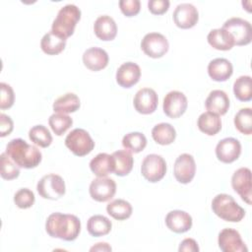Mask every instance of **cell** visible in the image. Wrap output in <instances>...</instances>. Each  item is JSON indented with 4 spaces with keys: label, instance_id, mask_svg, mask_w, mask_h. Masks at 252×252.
<instances>
[{
    "label": "cell",
    "instance_id": "1",
    "mask_svg": "<svg viewBox=\"0 0 252 252\" xmlns=\"http://www.w3.org/2000/svg\"><path fill=\"white\" fill-rule=\"evenodd\" d=\"M45 230L53 238L73 241L79 236L81 221L75 215L57 212L49 215L46 219Z\"/></svg>",
    "mask_w": 252,
    "mask_h": 252
},
{
    "label": "cell",
    "instance_id": "2",
    "mask_svg": "<svg viewBox=\"0 0 252 252\" xmlns=\"http://www.w3.org/2000/svg\"><path fill=\"white\" fill-rule=\"evenodd\" d=\"M5 153L20 167L28 169L36 167L42 158L38 148L28 144L21 138L11 140L6 146Z\"/></svg>",
    "mask_w": 252,
    "mask_h": 252
},
{
    "label": "cell",
    "instance_id": "3",
    "mask_svg": "<svg viewBox=\"0 0 252 252\" xmlns=\"http://www.w3.org/2000/svg\"><path fill=\"white\" fill-rule=\"evenodd\" d=\"M81 19V10L74 4L63 6L54 19L51 32L57 36L67 39L74 33L75 27Z\"/></svg>",
    "mask_w": 252,
    "mask_h": 252
},
{
    "label": "cell",
    "instance_id": "4",
    "mask_svg": "<svg viewBox=\"0 0 252 252\" xmlns=\"http://www.w3.org/2000/svg\"><path fill=\"white\" fill-rule=\"evenodd\" d=\"M212 210L219 218L230 222H238L245 216L244 209L236 203L232 196L224 193L214 197Z\"/></svg>",
    "mask_w": 252,
    "mask_h": 252
},
{
    "label": "cell",
    "instance_id": "5",
    "mask_svg": "<svg viewBox=\"0 0 252 252\" xmlns=\"http://www.w3.org/2000/svg\"><path fill=\"white\" fill-rule=\"evenodd\" d=\"M65 146L75 156L84 157L94 150V142L85 129L76 128L66 136Z\"/></svg>",
    "mask_w": 252,
    "mask_h": 252
},
{
    "label": "cell",
    "instance_id": "6",
    "mask_svg": "<svg viewBox=\"0 0 252 252\" xmlns=\"http://www.w3.org/2000/svg\"><path fill=\"white\" fill-rule=\"evenodd\" d=\"M36 190L40 197L48 200H57L61 198L66 191L64 179L54 173L42 176L36 185Z\"/></svg>",
    "mask_w": 252,
    "mask_h": 252
},
{
    "label": "cell",
    "instance_id": "7",
    "mask_svg": "<svg viewBox=\"0 0 252 252\" xmlns=\"http://www.w3.org/2000/svg\"><path fill=\"white\" fill-rule=\"evenodd\" d=\"M222 29L231 34L236 45H247L251 42L252 28L250 23L244 19L238 17L230 18L224 22Z\"/></svg>",
    "mask_w": 252,
    "mask_h": 252
},
{
    "label": "cell",
    "instance_id": "8",
    "mask_svg": "<svg viewBox=\"0 0 252 252\" xmlns=\"http://www.w3.org/2000/svg\"><path fill=\"white\" fill-rule=\"evenodd\" d=\"M141 173L145 179L155 183L163 178L166 173V162L163 158L157 154L146 156L142 161Z\"/></svg>",
    "mask_w": 252,
    "mask_h": 252
},
{
    "label": "cell",
    "instance_id": "9",
    "mask_svg": "<svg viewBox=\"0 0 252 252\" xmlns=\"http://www.w3.org/2000/svg\"><path fill=\"white\" fill-rule=\"evenodd\" d=\"M168 47L169 44L166 37L159 32H149L141 41L142 50L152 58L163 56L168 51Z\"/></svg>",
    "mask_w": 252,
    "mask_h": 252
},
{
    "label": "cell",
    "instance_id": "10",
    "mask_svg": "<svg viewBox=\"0 0 252 252\" xmlns=\"http://www.w3.org/2000/svg\"><path fill=\"white\" fill-rule=\"evenodd\" d=\"M196 172V163L194 158L189 154H181L177 157L173 166V174L175 179L187 184L192 181Z\"/></svg>",
    "mask_w": 252,
    "mask_h": 252
},
{
    "label": "cell",
    "instance_id": "11",
    "mask_svg": "<svg viewBox=\"0 0 252 252\" xmlns=\"http://www.w3.org/2000/svg\"><path fill=\"white\" fill-rule=\"evenodd\" d=\"M231 186L244 202L251 205V170L248 167H240L234 171Z\"/></svg>",
    "mask_w": 252,
    "mask_h": 252
},
{
    "label": "cell",
    "instance_id": "12",
    "mask_svg": "<svg viewBox=\"0 0 252 252\" xmlns=\"http://www.w3.org/2000/svg\"><path fill=\"white\" fill-rule=\"evenodd\" d=\"M90 195L97 202H106L110 200L116 192V183L108 177H97L90 184Z\"/></svg>",
    "mask_w": 252,
    "mask_h": 252
},
{
    "label": "cell",
    "instance_id": "13",
    "mask_svg": "<svg viewBox=\"0 0 252 252\" xmlns=\"http://www.w3.org/2000/svg\"><path fill=\"white\" fill-rule=\"evenodd\" d=\"M187 97L179 91L167 93L163 98V112L170 118L180 117L187 109Z\"/></svg>",
    "mask_w": 252,
    "mask_h": 252
},
{
    "label": "cell",
    "instance_id": "14",
    "mask_svg": "<svg viewBox=\"0 0 252 252\" xmlns=\"http://www.w3.org/2000/svg\"><path fill=\"white\" fill-rule=\"evenodd\" d=\"M219 247L223 252H247L240 233L233 228H223L219 233Z\"/></svg>",
    "mask_w": 252,
    "mask_h": 252
},
{
    "label": "cell",
    "instance_id": "15",
    "mask_svg": "<svg viewBox=\"0 0 252 252\" xmlns=\"http://www.w3.org/2000/svg\"><path fill=\"white\" fill-rule=\"evenodd\" d=\"M158 97L155 90L143 88L139 90L133 99L135 109L141 114H151L158 107Z\"/></svg>",
    "mask_w": 252,
    "mask_h": 252
},
{
    "label": "cell",
    "instance_id": "16",
    "mask_svg": "<svg viewBox=\"0 0 252 252\" xmlns=\"http://www.w3.org/2000/svg\"><path fill=\"white\" fill-rule=\"evenodd\" d=\"M241 154L240 142L232 137L220 140L216 147V156L219 160L224 163H230L236 160Z\"/></svg>",
    "mask_w": 252,
    "mask_h": 252
},
{
    "label": "cell",
    "instance_id": "17",
    "mask_svg": "<svg viewBox=\"0 0 252 252\" xmlns=\"http://www.w3.org/2000/svg\"><path fill=\"white\" fill-rule=\"evenodd\" d=\"M199 19L197 8L191 3L178 4L173 12L174 24L180 29L193 28Z\"/></svg>",
    "mask_w": 252,
    "mask_h": 252
},
{
    "label": "cell",
    "instance_id": "18",
    "mask_svg": "<svg viewBox=\"0 0 252 252\" xmlns=\"http://www.w3.org/2000/svg\"><path fill=\"white\" fill-rule=\"evenodd\" d=\"M141 77L140 66L134 62H125L116 71L117 84L125 89L136 85Z\"/></svg>",
    "mask_w": 252,
    "mask_h": 252
},
{
    "label": "cell",
    "instance_id": "19",
    "mask_svg": "<svg viewBox=\"0 0 252 252\" xmlns=\"http://www.w3.org/2000/svg\"><path fill=\"white\" fill-rule=\"evenodd\" d=\"M165 224L175 233H184L192 226V217L185 211L173 210L166 215Z\"/></svg>",
    "mask_w": 252,
    "mask_h": 252
},
{
    "label": "cell",
    "instance_id": "20",
    "mask_svg": "<svg viewBox=\"0 0 252 252\" xmlns=\"http://www.w3.org/2000/svg\"><path fill=\"white\" fill-rule=\"evenodd\" d=\"M107 52L99 47H90L83 54V63L91 71H99L108 64Z\"/></svg>",
    "mask_w": 252,
    "mask_h": 252
},
{
    "label": "cell",
    "instance_id": "21",
    "mask_svg": "<svg viewBox=\"0 0 252 252\" xmlns=\"http://www.w3.org/2000/svg\"><path fill=\"white\" fill-rule=\"evenodd\" d=\"M205 106L210 112L218 115H223L229 108L228 95L221 90H214L207 96Z\"/></svg>",
    "mask_w": 252,
    "mask_h": 252
},
{
    "label": "cell",
    "instance_id": "22",
    "mask_svg": "<svg viewBox=\"0 0 252 252\" xmlns=\"http://www.w3.org/2000/svg\"><path fill=\"white\" fill-rule=\"evenodd\" d=\"M94 32L99 39L108 41L114 39L116 36L117 26L115 21L110 16L101 15L94 21Z\"/></svg>",
    "mask_w": 252,
    "mask_h": 252
},
{
    "label": "cell",
    "instance_id": "23",
    "mask_svg": "<svg viewBox=\"0 0 252 252\" xmlns=\"http://www.w3.org/2000/svg\"><path fill=\"white\" fill-rule=\"evenodd\" d=\"M233 67L229 60L225 58H215L208 65V74L216 82H224L230 78Z\"/></svg>",
    "mask_w": 252,
    "mask_h": 252
},
{
    "label": "cell",
    "instance_id": "24",
    "mask_svg": "<svg viewBox=\"0 0 252 252\" xmlns=\"http://www.w3.org/2000/svg\"><path fill=\"white\" fill-rule=\"evenodd\" d=\"M90 168L97 177H105L114 171V159L112 155L100 153L90 161Z\"/></svg>",
    "mask_w": 252,
    "mask_h": 252
},
{
    "label": "cell",
    "instance_id": "25",
    "mask_svg": "<svg viewBox=\"0 0 252 252\" xmlns=\"http://www.w3.org/2000/svg\"><path fill=\"white\" fill-rule=\"evenodd\" d=\"M209 44L218 50H229L235 44L231 34L224 29H214L207 36Z\"/></svg>",
    "mask_w": 252,
    "mask_h": 252
},
{
    "label": "cell",
    "instance_id": "26",
    "mask_svg": "<svg viewBox=\"0 0 252 252\" xmlns=\"http://www.w3.org/2000/svg\"><path fill=\"white\" fill-rule=\"evenodd\" d=\"M198 128L201 132L209 135L214 136L219 133L221 129V120L220 115L207 111L203 112L197 121Z\"/></svg>",
    "mask_w": 252,
    "mask_h": 252
},
{
    "label": "cell",
    "instance_id": "27",
    "mask_svg": "<svg viewBox=\"0 0 252 252\" xmlns=\"http://www.w3.org/2000/svg\"><path fill=\"white\" fill-rule=\"evenodd\" d=\"M81 102L80 98L77 94L73 93H67L58 98H56L53 102V110L56 113H72L80 108Z\"/></svg>",
    "mask_w": 252,
    "mask_h": 252
},
{
    "label": "cell",
    "instance_id": "28",
    "mask_svg": "<svg viewBox=\"0 0 252 252\" xmlns=\"http://www.w3.org/2000/svg\"><path fill=\"white\" fill-rule=\"evenodd\" d=\"M114 159V173L118 176H125L130 173L134 159L132 154L127 150H118L112 154Z\"/></svg>",
    "mask_w": 252,
    "mask_h": 252
},
{
    "label": "cell",
    "instance_id": "29",
    "mask_svg": "<svg viewBox=\"0 0 252 252\" xmlns=\"http://www.w3.org/2000/svg\"><path fill=\"white\" fill-rule=\"evenodd\" d=\"M112 223L109 219L102 215L92 216L87 222V229L92 236L99 237L110 232Z\"/></svg>",
    "mask_w": 252,
    "mask_h": 252
},
{
    "label": "cell",
    "instance_id": "30",
    "mask_svg": "<svg viewBox=\"0 0 252 252\" xmlns=\"http://www.w3.org/2000/svg\"><path fill=\"white\" fill-rule=\"evenodd\" d=\"M152 137L156 143L165 146L174 142L176 131L169 123H158L152 129Z\"/></svg>",
    "mask_w": 252,
    "mask_h": 252
},
{
    "label": "cell",
    "instance_id": "31",
    "mask_svg": "<svg viewBox=\"0 0 252 252\" xmlns=\"http://www.w3.org/2000/svg\"><path fill=\"white\" fill-rule=\"evenodd\" d=\"M66 46V39H63L53 33L51 31L46 32L41 40L40 47L42 51L48 55H56L64 50Z\"/></svg>",
    "mask_w": 252,
    "mask_h": 252
},
{
    "label": "cell",
    "instance_id": "32",
    "mask_svg": "<svg viewBox=\"0 0 252 252\" xmlns=\"http://www.w3.org/2000/svg\"><path fill=\"white\" fill-rule=\"evenodd\" d=\"M131 204L123 199H115L109 202L106 206L107 214L117 220H124L131 217L132 215Z\"/></svg>",
    "mask_w": 252,
    "mask_h": 252
},
{
    "label": "cell",
    "instance_id": "33",
    "mask_svg": "<svg viewBox=\"0 0 252 252\" xmlns=\"http://www.w3.org/2000/svg\"><path fill=\"white\" fill-rule=\"evenodd\" d=\"M233 94L240 101L252 98V79L250 76H240L233 83Z\"/></svg>",
    "mask_w": 252,
    "mask_h": 252
},
{
    "label": "cell",
    "instance_id": "34",
    "mask_svg": "<svg viewBox=\"0 0 252 252\" xmlns=\"http://www.w3.org/2000/svg\"><path fill=\"white\" fill-rule=\"evenodd\" d=\"M122 146L131 153H140L147 146V138L140 132H130L122 139Z\"/></svg>",
    "mask_w": 252,
    "mask_h": 252
},
{
    "label": "cell",
    "instance_id": "35",
    "mask_svg": "<svg viewBox=\"0 0 252 252\" xmlns=\"http://www.w3.org/2000/svg\"><path fill=\"white\" fill-rule=\"evenodd\" d=\"M48 123L53 133L57 136H61L72 126L73 119L68 114L54 112L50 115Z\"/></svg>",
    "mask_w": 252,
    "mask_h": 252
},
{
    "label": "cell",
    "instance_id": "36",
    "mask_svg": "<svg viewBox=\"0 0 252 252\" xmlns=\"http://www.w3.org/2000/svg\"><path fill=\"white\" fill-rule=\"evenodd\" d=\"M30 140L41 148H47L52 142V136L49 130L43 125L32 126L29 131Z\"/></svg>",
    "mask_w": 252,
    "mask_h": 252
},
{
    "label": "cell",
    "instance_id": "37",
    "mask_svg": "<svg viewBox=\"0 0 252 252\" xmlns=\"http://www.w3.org/2000/svg\"><path fill=\"white\" fill-rule=\"evenodd\" d=\"M235 128L242 134L252 133V110L249 107L241 108L234 116Z\"/></svg>",
    "mask_w": 252,
    "mask_h": 252
},
{
    "label": "cell",
    "instance_id": "38",
    "mask_svg": "<svg viewBox=\"0 0 252 252\" xmlns=\"http://www.w3.org/2000/svg\"><path fill=\"white\" fill-rule=\"evenodd\" d=\"M1 161V177L6 180H12L19 176L20 166L16 164L13 159L6 154L2 153L0 156Z\"/></svg>",
    "mask_w": 252,
    "mask_h": 252
},
{
    "label": "cell",
    "instance_id": "39",
    "mask_svg": "<svg viewBox=\"0 0 252 252\" xmlns=\"http://www.w3.org/2000/svg\"><path fill=\"white\" fill-rule=\"evenodd\" d=\"M34 194L28 188L19 189L14 195V202L20 209H29L34 203Z\"/></svg>",
    "mask_w": 252,
    "mask_h": 252
},
{
    "label": "cell",
    "instance_id": "40",
    "mask_svg": "<svg viewBox=\"0 0 252 252\" xmlns=\"http://www.w3.org/2000/svg\"><path fill=\"white\" fill-rule=\"evenodd\" d=\"M1 88V98H0V108L7 109L10 108L15 101V94L12 87L6 83L0 84Z\"/></svg>",
    "mask_w": 252,
    "mask_h": 252
},
{
    "label": "cell",
    "instance_id": "41",
    "mask_svg": "<svg viewBox=\"0 0 252 252\" xmlns=\"http://www.w3.org/2000/svg\"><path fill=\"white\" fill-rule=\"evenodd\" d=\"M119 7L126 17H133L140 12L141 3L139 0H120Z\"/></svg>",
    "mask_w": 252,
    "mask_h": 252
},
{
    "label": "cell",
    "instance_id": "42",
    "mask_svg": "<svg viewBox=\"0 0 252 252\" xmlns=\"http://www.w3.org/2000/svg\"><path fill=\"white\" fill-rule=\"evenodd\" d=\"M148 7L152 14L161 15L168 10L169 1L168 0H149Z\"/></svg>",
    "mask_w": 252,
    "mask_h": 252
},
{
    "label": "cell",
    "instance_id": "43",
    "mask_svg": "<svg viewBox=\"0 0 252 252\" xmlns=\"http://www.w3.org/2000/svg\"><path fill=\"white\" fill-rule=\"evenodd\" d=\"M13 128H14V124L11 117L4 113H1L0 114V136L5 137L11 134V132L13 131Z\"/></svg>",
    "mask_w": 252,
    "mask_h": 252
},
{
    "label": "cell",
    "instance_id": "44",
    "mask_svg": "<svg viewBox=\"0 0 252 252\" xmlns=\"http://www.w3.org/2000/svg\"><path fill=\"white\" fill-rule=\"evenodd\" d=\"M179 252H198L199 251V246L198 243L196 242L195 239L193 238H185L184 240L181 241L179 248Z\"/></svg>",
    "mask_w": 252,
    "mask_h": 252
},
{
    "label": "cell",
    "instance_id": "45",
    "mask_svg": "<svg viewBox=\"0 0 252 252\" xmlns=\"http://www.w3.org/2000/svg\"><path fill=\"white\" fill-rule=\"evenodd\" d=\"M111 250L112 248L106 242H98L93 247H91L90 249V251H111Z\"/></svg>",
    "mask_w": 252,
    "mask_h": 252
}]
</instances>
